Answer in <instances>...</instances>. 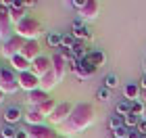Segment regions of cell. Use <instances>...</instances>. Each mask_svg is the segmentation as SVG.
<instances>
[{
    "instance_id": "cell-16",
    "label": "cell",
    "mask_w": 146,
    "mask_h": 138,
    "mask_svg": "<svg viewBox=\"0 0 146 138\" xmlns=\"http://www.w3.org/2000/svg\"><path fill=\"white\" fill-rule=\"evenodd\" d=\"M56 84H58V82H56V75H54V71H52V69H50L44 77H40V88H42L44 92L52 90V88L56 86Z\"/></svg>"
},
{
    "instance_id": "cell-36",
    "label": "cell",
    "mask_w": 146,
    "mask_h": 138,
    "mask_svg": "<svg viewBox=\"0 0 146 138\" xmlns=\"http://www.w3.org/2000/svg\"><path fill=\"white\" fill-rule=\"evenodd\" d=\"M15 138H27V130H19L15 134Z\"/></svg>"
},
{
    "instance_id": "cell-14",
    "label": "cell",
    "mask_w": 146,
    "mask_h": 138,
    "mask_svg": "<svg viewBox=\"0 0 146 138\" xmlns=\"http://www.w3.org/2000/svg\"><path fill=\"white\" fill-rule=\"evenodd\" d=\"M71 69L75 71V75H77V77H90L92 73H94V69H96V67H92V65L86 61V59H82V61H77L75 65H71Z\"/></svg>"
},
{
    "instance_id": "cell-30",
    "label": "cell",
    "mask_w": 146,
    "mask_h": 138,
    "mask_svg": "<svg viewBox=\"0 0 146 138\" xmlns=\"http://www.w3.org/2000/svg\"><path fill=\"white\" fill-rule=\"evenodd\" d=\"M127 132H129V130L123 128V126L117 128V130H115V138H127Z\"/></svg>"
},
{
    "instance_id": "cell-6",
    "label": "cell",
    "mask_w": 146,
    "mask_h": 138,
    "mask_svg": "<svg viewBox=\"0 0 146 138\" xmlns=\"http://www.w3.org/2000/svg\"><path fill=\"white\" fill-rule=\"evenodd\" d=\"M0 90L4 94H13L19 90V77L11 69H2V73H0Z\"/></svg>"
},
{
    "instance_id": "cell-12",
    "label": "cell",
    "mask_w": 146,
    "mask_h": 138,
    "mask_svg": "<svg viewBox=\"0 0 146 138\" xmlns=\"http://www.w3.org/2000/svg\"><path fill=\"white\" fill-rule=\"evenodd\" d=\"M21 57H25L29 63H34L38 57H42V55H40V44L36 40H27V42H25L23 52H21Z\"/></svg>"
},
{
    "instance_id": "cell-28",
    "label": "cell",
    "mask_w": 146,
    "mask_h": 138,
    "mask_svg": "<svg viewBox=\"0 0 146 138\" xmlns=\"http://www.w3.org/2000/svg\"><path fill=\"white\" fill-rule=\"evenodd\" d=\"M77 42H75V38L73 36H63V44L61 46H65V48H73Z\"/></svg>"
},
{
    "instance_id": "cell-41",
    "label": "cell",
    "mask_w": 146,
    "mask_h": 138,
    "mask_svg": "<svg viewBox=\"0 0 146 138\" xmlns=\"http://www.w3.org/2000/svg\"><path fill=\"white\" fill-rule=\"evenodd\" d=\"M0 73H2V67H0Z\"/></svg>"
},
{
    "instance_id": "cell-9",
    "label": "cell",
    "mask_w": 146,
    "mask_h": 138,
    "mask_svg": "<svg viewBox=\"0 0 146 138\" xmlns=\"http://www.w3.org/2000/svg\"><path fill=\"white\" fill-rule=\"evenodd\" d=\"M19 88H23V90H27V92H34L40 88V77L34 75L31 71H25V73H19Z\"/></svg>"
},
{
    "instance_id": "cell-38",
    "label": "cell",
    "mask_w": 146,
    "mask_h": 138,
    "mask_svg": "<svg viewBox=\"0 0 146 138\" xmlns=\"http://www.w3.org/2000/svg\"><path fill=\"white\" fill-rule=\"evenodd\" d=\"M2 101H4V92L0 90V103H2Z\"/></svg>"
},
{
    "instance_id": "cell-2",
    "label": "cell",
    "mask_w": 146,
    "mask_h": 138,
    "mask_svg": "<svg viewBox=\"0 0 146 138\" xmlns=\"http://www.w3.org/2000/svg\"><path fill=\"white\" fill-rule=\"evenodd\" d=\"M15 31H17V36L23 38V40H38L40 34H42V25H40L38 19L27 15L21 23L15 25Z\"/></svg>"
},
{
    "instance_id": "cell-32",
    "label": "cell",
    "mask_w": 146,
    "mask_h": 138,
    "mask_svg": "<svg viewBox=\"0 0 146 138\" xmlns=\"http://www.w3.org/2000/svg\"><path fill=\"white\" fill-rule=\"evenodd\" d=\"M73 52H75V57L79 59V61H82V52H84V46H82V44L77 42L75 46H73Z\"/></svg>"
},
{
    "instance_id": "cell-8",
    "label": "cell",
    "mask_w": 146,
    "mask_h": 138,
    "mask_svg": "<svg viewBox=\"0 0 146 138\" xmlns=\"http://www.w3.org/2000/svg\"><path fill=\"white\" fill-rule=\"evenodd\" d=\"M98 13H100V4L96 0H84L82 9H79V17L84 21H92V19H96Z\"/></svg>"
},
{
    "instance_id": "cell-13",
    "label": "cell",
    "mask_w": 146,
    "mask_h": 138,
    "mask_svg": "<svg viewBox=\"0 0 146 138\" xmlns=\"http://www.w3.org/2000/svg\"><path fill=\"white\" fill-rule=\"evenodd\" d=\"M48 98H50L48 92H44L42 88H38V90H34V92H29L27 103H29V107H31V109H36V107H40L42 103H46Z\"/></svg>"
},
{
    "instance_id": "cell-19",
    "label": "cell",
    "mask_w": 146,
    "mask_h": 138,
    "mask_svg": "<svg viewBox=\"0 0 146 138\" xmlns=\"http://www.w3.org/2000/svg\"><path fill=\"white\" fill-rule=\"evenodd\" d=\"M44 119H46V117H42L36 109H29V113L25 115V121H27L29 126H44V123H42Z\"/></svg>"
},
{
    "instance_id": "cell-23",
    "label": "cell",
    "mask_w": 146,
    "mask_h": 138,
    "mask_svg": "<svg viewBox=\"0 0 146 138\" xmlns=\"http://www.w3.org/2000/svg\"><path fill=\"white\" fill-rule=\"evenodd\" d=\"M73 38H90V31L86 27H82L79 23H75L73 25Z\"/></svg>"
},
{
    "instance_id": "cell-37",
    "label": "cell",
    "mask_w": 146,
    "mask_h": 138,
    "mask_svg": "<svg viewBox=\"0 0 146 138\" xmlns=\"http://www.w3.org/2000/svg\"><path fill=\"white\" fill-rule=\"evenodd\" d=\"M142 86H144V90H146V75L142 77Z\"/></svg>"
},
{
    "instance_id": "cell-26",
    "label": "cell",
    "mask_w": 146,
    "mask_h": 138,
    "mask_svg": "<svg viewBox=\"0 0 146 138\" xmlns=\"http://www.w3.org/2000/svg\"><path fill=\"white\" fill-rule=\"evenodd\" d=\"M46 40H48V46H61V44H63V36H58V34H50L48 38H46Z\"/></svg>"
},
{
    "instance_id": "cell-10",
    "label": "cell",
    "mask_w": 146,
    "mask_h": 138,
    "mask_svg": "<svg viewBox=\"0 0 146 138\" xmlns=\"http://www.w3.org/2000/svg\"><path fill=\"white\" fill-rule=\"evenodd\" d=\"M27 138H58V134L48 126H29Z\"/></svg>"
},
{
    "instance_id": "cell-40",
    "label": "cell",
    "mask_w": 146,
    "mask_h": 138,
    "mask_svg": "<svg viewBox=\"0 0 146 138\" xmlns=\"http://www.w3.org/2000/svg\"><path fill=\"white\" fill-rule=\"evenodd\" d=\"M144 67H146V52H144Z\"/></svg>"
},
{
    "instance_id": "cell-39",
    "label": "cell",
    "mask_w": 146,
    "mask_h": 138,
    "mask_svg": "<svg viewBox=\"0 0 146 138\" xmlns=\"http://www.w3.org/2000/svg\"><path fill=\"white\" fill-rule=\"evenodd\" d=\"M142 98H144V105H146V90L142 92Z\"/></svg>"
},
{
    "instance_id": "cell-22",
    "label": "cell",
    "mask_w": 146,
    "mask_h": 138,
    "mask_svg": "<svg viewBox=\"0 0 146 138\" xmlns=\"http://www.w3.org/2000/svg\"><path fill=\"white\" fill-rule=\"evenodd\" d=\"M115 113H117V115H123V117H125V115H129V113H131V103H129V101L119 103V105H117V109H115Z\"/></svg>"
},
{
    "instance_id": "cell-18",
    "label": "cell",
    "mask_w": 146,
    "mask_h": 138,
    "mask_svg": "<svg viewBox=\"0 0 146 138\" xmlns=\"http://www.w3.org/2000/svg\"><path fill=\"white\" fill-rule=\"evenodd\" d=\"M84 59L92 65V67H98V65L104 63V55L100 50H94V52H90V55H84Z\"/></svg>"
},
{
    "instance_id": "cell-34",
    "label": "cell",
    "mask_w": 146,
    "mask_h": 138,
    "mask_svg": "<svg viewBox=\"0 0 146 138\" xmlns=\"http://www.w3.org/2000/svg\"><path fill=\"white\" fill-rule=\"evenodd\" d=\"M136 130H138V132H140L142 136H146V121H140V123H138V128H136Z\"/></svg>"
},
{
    "instance_id": "cell-5",
    "label": "cell",
    "mask_w": 146,
    "mask_h": 138,
    "mask_svg": "<svg viewBox=\"0 0 146 138\" xmlns=\"http://www.w3.org/2000/svg\"><path fill=\"white\" fill-rule=\"evenodd\" d=\"M73 109H75V105H73V103H58L56 109H54V113L48 117L50 123H54V126H63V123L69 119V115L73 113Z\"/></svg>"
},
{
    "instance_id": "cell-31",
    "label": "cell",
    "mask_w": 146,
    "mask_h": 138,
    "mask_svg": "<svg viewBox=\"0 0 146 138\" xmlns=\"http://www.w3.org/2000/svg\"><path fill=\"white\" fill-rule=\"evenodd\" d=\"M15 130H13V128H4L2 130V138H15Z\"/></svg>"
},
{
    "instance_id": "cell-17",
    "label": "cell",
    "mask_w": 146,
    "mask_h": 138,
    "mask_svg": "<svg viewBox=\"0 0 146 138\" xmlns=\"http://www.w3.org/2000/svg\"><path fill=\"white\" fill-rule=\"evenodd\" d=\"M56 105H58V103L54 101V98H48V101H46V103H42V105H40V107H36V111H38V113L42 115V117H50L52 113H54Z\"/></svg>"
},
{
    "instance_id": "cell-33",
    "label": "cell",
    "mask_w": 146,
    "mask_h": 138,
    "mask_svg": "<svg viewBox=\"0 0 146 138\" xmlns=\"http://www.w3.org/2000/svg\"><path fill=\"white\" fill-rule=\"evenodd\" d=\"M98 98H100V101H109V88L98 90Z\"/></svg>"
},
{
    "instance_id": "cell-11",
    "label": "cell",
    "mask_w": 146,
    "mask_h": 138,
    "mask_svg": "<svg viewBox=\"0 0 146 138\" xmlns=\"http://www.w3.org/2000/svg\"><path fill=\"white\" fill-rule=\"evenodd\" d=\"M50 59H52V71L56 75V82H61L65 77V73H67V59H63L58 52H54Z\"/></svg>"
},
{
    "instance_id": "cell-24",
    "label": "cell",
    "mask_w": 146,
    "mask_h": 138,
    "mask_svg": "<svg viewBox=\"0 0 146 138\" xmlns=\"http://www.w3.org/2000/svg\"><path fill=\"white\" fill-rule=\"evenodd\" d=\"M123 119H125V126H127L129 130H134V128H138V123H140V119H138V115H134V113L125 115Z\"/></svg>"
},
{
    "instance_id": "cell-21",
    "label": "cell",
    "mask_w": 146,
    "mask_h": 138,
    "mask_svg": "<svg viewBox=\"0 0 146 138\" xmlns=\"http://www.w3.org/2000/svg\"><path fill=\"white\" fill-rule=\"evenodd\" d=\"M125 98H127L129 103H134L138 96H140V86H136V84H127V86H125Z\"/></svg>"
},
{
    "instance_id": "cell-29",
    "label": "cell",
    "mask_w": 146,
    "mask_h": 138,
    "mask_svg": "<svg viewBox=\"0 0 146 138\" xmlns=\"http://www.w3.org/2000/svg\"><path fill=\"white\" fill-rule=\"evenodd\" d=\"M117 84H119V80H117V75H107V80H104V86H107V88H115L117 86Z\"/></svg>"
},
{
    "instance_id": "cell-25",
    "label": "cell",
    "mask_w": 146,
    "mask_h": 138,
    "mask_svg": "<svg viewBox=\"0 0 146 138\" xmlns=\"http://www.w3.org/2000/svg\"><path fill=\"white\" fill-rule=\"evenodd\" d=\"M144 109H146V105H144V103H138V101L131 103V113H134V115H138V117L144 115Z\"/></svg>"
},
{
    "instance_id": "cell-15",
    "label": "cell",
    "mask_w": 146,
    "mask_h": 138,
    "mask_svg": "<svg viewBox=\"0 0 146 138\" xmlns=\"http://www.w3.org/2000/svg\"><path fill=\"white\" fill-rule=\"evenodd\" d=\"M11 65H13V69H15L17 73H25V71H31V63H29L25 57H21V55H17L15 59H11Z\"/></svg>"
},
{
    "instance_id": "cell-27",
    "label": "cell",
    "mask_w": 146,
    "mask_h": 138,
    "mask_svg": "<svg viewBox=\"0 0 146 138\" xmlns=\"http://www.w3.org/2000/svg\"><path fill=\"white\" fill-rule=\"evenodd\" d=\"M121 123H125V119H123V117H113V119L109 121V126H111V130H113V132H115L117 128H121Z\"/></svg>"
},
{
    "instance_id": "cell-35",
    "label": "cell",
    "mask_w": 146,
    "mask_h": 138,
    "mask_svg": "<svg viewBox=\"0 0 146 138\" xmlns=\"http://www.w3.org/2000/svg\"><path fill=\"white\" fill-rule=\"evenodd\" d=\"M127 138H142V134L134 128V130H129V132H127Z\"/></svg>"
},
{
    "instance_id": "cell-1",
    "label": "cell",
    "mask_w": 146,
    "mask_h": 138,
    "mask_svg": "<svg viewBox=\"0 0 146 138\" xmlns=\"http://www.w3.org/2000/svg\"><path fill=\"white\" fill-rule=\"evenodd\" d=\"M94 107H92L90 103H77L75 109H73V113L69 115V119L61 126V132L63 134H79L84 132L86 128H90L92 123H94Z\"/></svg>"
},
{
    "instance_id": "cell-20",
    "label": "cell",
    "mask_w": 146,
    "mask_h": 138,
    "mask_svg": "<svg viewBox=\"0 0 146 138\" xmlns=\"http://www.w3.org/2000/svg\"><path fill=\"white\" fill-rule=\"evenodd\" d=\"M21 119V111H19V107H9L4 111V121L6 123H15Z\"/></svg>"
},
{
    "instance_id": "cell-7",
    "label": "cell",
    "mask_w": 146,
    "mask_h": 138,
    "mask_svg": "<svg viewBox=\"0 0 146 138\" xmlns=\"http://www.w3.org/2000/svg\"><path fill=\"white\" fill-rule=\"evenodd\" d=\"M52 69V59L50 57H38L34 63H31V73L34 75H38V77H44L48 71Z\"/></svg>"
},
{
    "instance_id": "cell-4",
    "label": "cell",
    "mask_w": 146,
    "mask_h": 138,
    "mask_svg": "<svg viewBox=\"0 0 146 138\" xmlns=\"http://www.w3.org/2000/svg\"><path fill=\"white\" fill-rule=\"evenodd\" d=\"M13 31V21H11V9L9 2H0V40H9Z\"/></svg>"
},
{
    "instance_id": "cell-3",
    "label": "cell",
    "mask_w": 146,
    "mask_h": 138,
    "mask_svg": "<svg viewBox=\"0 0 146 138\" xmlns=\"http://www.w3.org/2000/svg\"><path fill=\"white\" fill-rule=\"evenodd\" d=\"M25 42L27 40H23L21 36H13V38H9L4 44H2V57H6L11 61V59H15L17 55H21L23 52V48H25Z\"/></svg>"
}]
</instances>
